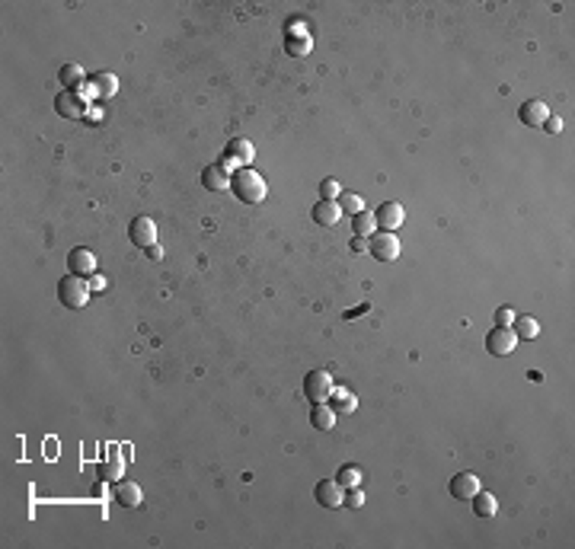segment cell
<instances>
[{
    "mask_svg": "<svg viewBox=\"0 0 575 549\" xmlns=\"http://www.w3.org/2000/svg\"><path fill=\"white\" fill-rule=\"evenodd\" d=\"M227 160H243V163H250L252 160V144L246 141V138H234V141L227 144Z\"/></svg>",
    "mask_w": 575,
    "mask_h": 549,
    "instance_id": "obj_24",
    "label": "cell"
},
{
    "mask_svg": "<svg viewBox=\"0 0 575 549\" xmlns=\"http://www.w3.org/2000/svg\"><path fill=\"white\" fill-rule=\"evenodd\" d=\"M512 320H515L512 306H499L496 310V326H512Z\"/></svg>",
    "mask_w": 575,
    "mask_h": 549,
    "instance_id": "obj_30",
    "label": "cell"
},
{
    "mask_svg": "<svg viewBox=\"0 0 575 549\" xmlns=\"http://www.w3.org/2000/svg\"><path fill=\"white\" fill-rule=\"evenodd\" d=\"M448 489L457 502H470L473 495L480 492V476H476V473H457V476L451 479Z\"/></svg>",
    "mask_w": 575,
    "mask_h": 549,
    "instance_id": "obj_12",
    "label": "cell"
},
{
    "mask_svg": "<svg viewBox=\"0 0 575 549\" xmlns=\"http://www.w3.org/2000/svg\"><path fill=\"white\" fill-rule=\"evenodd\" d=\"M515 345H518V336L512 332V326H492L486 336V352L496 354V358H505V354H512Z\"/></svg>",
    "mask_w": 575,
    "mask_h": 549,
    "instance_id": "obj_4",
    "label": "cell"
},
{
    "mask_svg": "<svg viewBox=\"0 0 575 549\" xmlns=\"http://www.w3.org/2000/svg\"><path fill=\"white\" fill-rule=\"evenodd\" d=\"M332 377L326 374V370H310L307 377H304V396H307L310 402H326L332 393Z\"/></svg>",
    "mask_w": 575,
    "mask_h": 549,
    "instance_id": "obj_5",
    "label": "cell"
},
{
    "mask_svg": "<svg viewBox=\"0 0 575 549\" xmlns=\"http://www.w3.org/2000/svg\"><path fill=\"white\" fill-rule=\"evenodd\" d=\"M310 425H314L316 432H332V428H336V412H332L330 402H314V409H310Z\"/></svg>",
    "mask_w": 575,
    "mask_h": 549,
    "instance_id": "obj_16",
    "label": "cell"
},
{
    "mask_svg": "<svg viewBox=\"0 0 575 549\" xmlns=\"http://www.w3.org/2000/svg\"><path fill=\"white\" fill-rule=\"evenodd\" d=\"M320 198L336 202V198H339V182H336V179H323V182H320Z\"/></svg>",
    "mask_w": 575,
    "mask_h": 549,
    "instance_id": "obj_28",
    "label": "cell"
},
{
    "mask_svg": "<svg viewBox=\"0 0 575 549\" xmlns=\"http://www.w3.org/2000/svg\"><path fill=\"white\" fill-rule=\"evenodd\" d=\"M58 80H61V87L64 90H80L83 87V80H87V74H83V67L80 64H64L61 71H58Z\"/></svg>",
    "mask_w": 575,
    "mask_h": 549,
    "instance_id": "obj_19",
    "label": "cell"
},
{
    "mask_svg": "<svg viewBox=\"0 0 575 549\" xmlns=\"http://www.w3.org/2000/svg\"><path fill=\"white\" fill-rule=\"evenodd\" d=\"M288 55H294V58H304L310 51V42L304 39V35H291V39H288Z\"/></svg>",
    "mask_w": 575,
    "mask_h": 549,
    "instance_id": "obj_27",
    "label": "cell"
},
{
    "mask_svg": "<svg viewBox=\"0 0 575 549\" xmlns=\"http://www.w3.org/2000/svg\"><path fill=\"white\" fill-rule=\"evenodd\" d=\"M314 498H316V505H323V508H342L346 489H342L336 479H320L314 486Z\"/></svg>",
    "mask_w": 575,
    "mask_h": 549,
    "instance_id": "obj_8",
    "label": "cell"
},
{
    "mask_svg": "<svg viewBox=\"0 0 575 549\" xmlns=\"http://www.w3.org/2000/svg\"><path fill=\"white\" fill-rule=\"evenodd\" d=\"M112 498H115V505H122V508H138V505H141V489H138V482L118 479L115 489H112Z\"/></svg>",
    "mask_w": 575,
    "mask_h": 549,
    "instance_id": "obj_13",
    "label": "cell"
},
{
    "mask_svg": "<svg viewBox=\"0 0 575 549\" xmlns=\"http://www.w3.org/2000/svg\"><path fill=\"white\" fill-rule=\"evenodd\" d=\"M368 252L378 262H394L400 259V240L394 233H387V230H378L374 236H368Z\"/></svg>",
    "mask_w": 575,
    "mask_h": 549,
    "instance_id": "obj_3",
    "label": "cell"
},
{
    "mask_svg": "<svg viewBox=\"0 0 575 549\" xmlns=\"http://www.w3.org/2000/svg\"><path fill=\"white\" fill-rule=\"evenodd\" d=\"M512 332L518 338H524V342H531V338L540 336V322H537L534 316H515V320H512Z\"/></svg>",
    "mask_w": 575,
    "mask_h": 549,
    "instance_id": "obj_22",
    "label": "cell"
},
{
    "mask_svg": "<svg viewBox=\"0 0 575 549\" xmlns=\"http://www.w3.org/2000/svg\"><path fill=\"white\" fill-rule=\"evenodd\" d=\"M67 272L80 274V278H90V274L96 272V256L90 249H83V246H74V249L67 252Z\"/></svg>",
    "mask_w": 575,
    "mask_h": 549,
    "instance_id": "obj_11",
    "label": "cell"
},
{
    "mask_svg": "<svg viewBox=\"0 0 575 549\" xmlns=\"http://www.w3.org/2000/svg\"><path fill=\"white\" fill-rule=\"evenodd\" d=\"M122 470H125V460L115 457V454H109L99 466H96V476L106 479V482H118V479H122Z\"/></svg>",
    "mask_w": 575,
    "mask_h": 549,
    "instance_id": "obj_20",
    "label": "cell"
},
{
    "mask_svg": "<svg viewBox=\"0 0 575 549\" xmlns=\"http://www.w3.org/2000/svg\"><path fill=\"white\" fill-rule=\"evenodd\" d=\"M326 402L332 406V412H336V416H352L355 406H358L352 393L342 390V386H332V393H330V400H326Z\"/></svg>",
    "mask_w": 575,
    "mask_h": 549,
    "instance_id": "obj_17",
    "label": "cell"
},
{
    "mask_svg": "<svg viewBox=\"0 0 575 549\" xmlns=\"http://www.w3.org/2000/svg\"><path fill=\"white\" fill-rule=\"evenodd\" d=\"M470 502H473V514H476V518H492V514L499 511L496 495H492V492H483V489L473 495Z\"/></svg>",
    "mask_w": 575,
    "mask_h": 549,
    "instance_id": "obj_21",
    "label": "cell"
},
{
    "mask_svg": "<svg viewBox=\"0 0 575 549\" xmlns=\"http://www.w3.org/2000/svg\"><path fill=\"white\" fill-rule=\"evenodd\" d=\"M403 218H406V211H403L400 202H384L378 211H374L378 230H387V233H396V230L403 227Z\"/></svg>",
    "mask_w": 575,
    "mask_h": 549,
    "instance_id": "obj_7",
    "label": "cell"
},
{
    "mask_svg": "<svg viewBox=\"0 0 575 549\" xmlns=\"http://www.w3.org/2000/svg\"><path fill=\"white\" fill-rule=\"evenodd\" d=\"M546 118H550V109L544 99H528L518 106V122H524L528 128H544Z\"/></svg>",
    "mask_w": 575,
    "mask_h": 549,
    "instance_id": "obj_10",
    "label": "cell"
},
{
    "mask_svg": "<svg viewBox=\"0 0 575 549\" xmlns=\"http://www.w3.org/2000/svg\"><path fill=\"white\" fill-rule=\"evenodd\" d=\"M348 249H352V252H368V236H352Z\"/></svg>",
    "mask_w": 575,
    "mask_h": 549,
    "instance_id": "obj_31",
    "label": "cell"
},
{
    "mask_svg": "<svg viewBox=\"0 0 575 549\" xmlns=\"http://www.w3.org/2000/svg\"><path fill=\"white\" fill-rule=\"evenodd\" d=\"M342 218V208L339 202H330V198H320V202L314 204V220L320 224V227H336Z\"/></svg>",
    "mask_w": 575,
    "mask_h": 549,
    "instance_id": "obj_14",
    "label": "cell"
},
{
    "mask_svg": "<svg viewBox=\"0 0 575 549\" xmlns=\"http://www.w3.org/2000/svg\"><path fill=\"white\" fill-rule=\"evenodd\" d=\"M90 90H93V99H106V96H115L118 80L112 74H93L90 77Z\"/></svg>",
    "mask_w": 575,
    "mask_h": 549,
    "instance_id": "obj_18",
    "label": "cell"
},
{
    "mask_svg": "<svg viewBox=\"0 0 575 549\" xmlns=\"http://www.w3.org/2000/svg\"><path fill=\"white\" fill-rule=\"evenodd\" d=\"M230 188L243 204H259L266 198V179L250 166H240L230 173Z\"/></svg>",
    "mask_w": 575,
    "mask_h": 549,
    "instance_id": "obj_1",
    "label": "cell"
},
{
    "mask_svg": "<svg viewBox=\"0 0 575 549\" xmlns=\"http://www.w3.org/2000/svg\"><path fill=\"white\" fill-rule=\"evenodd\" d=\"M147 256H150V259H160V256H163V249L154 243V246H147Z\"/></svg>",
    "mask_w": 575,
    "mask_h": 549,
    "instance_id": "obj_34",
    "label": "cell"
},
{
    "mask_svg": "<svg viewBox=\"0 0 575 549\" xmlns=\"http://www.w3.org/2000/svg\"><path fill=\"white\" fill-rule=\"evenodd\" d=\"M352 230H355V236H374L378 233V224H374V214L364 208V211H358V214H352Z\"/></svg>",
    "mask_w": 575,
    "mask_h": 549,
    "instance_id": "obj_23",
    "label": "cell"
},
{
    "mask_svg": "<svg viewBox=\"0 0 575 549\" xmlns=\"http://www.w3.org/2000/svg\"><path fill=\"white\" fill-rule=\"evenodd\" d=\"M55 112L61 118H67V122H77V118H83V112H87V99L71 93V90H61V93L55 96Z\"/></svg>",
    "mask_w": 575,
    "mask_h": 549,
    "instance_id": "obj_6",
    "label": "cell"
},
{
    "mask_svg": "<svg viewBox=\"0 0 575 549\" xmlns=\"http://www.w3.org/2000/svg\"><path fill=\"white\" fill-rule=\"evenodd\" d=\"M336 482H339L342 489H358L362 486V470H358V466H342V470L336 473Z\"/></svg>",
    "mask_w": 575,
    "mask_h": 549,
    "instance_id": "obj_25",
    "label": "cell"
},
{
    "mask_svg": "<svg viewBox=\"0 0 575 549\" xmlns=\"http://www.w3.org/2000/svg\"><path fill=\"white\" fill-rule=\"evenodd\" d=\"M58 300H61L67 310H80V306H87L90 281H87V278H80V274H64L61 281H58Z\"/></svg>",
    "mask_w": 575,
    "mask_h": 549,
    "instance_id": "obj_2",
    "label": "cell"
},
{
    "mask_svg": "<svg viewBox=\"0 0 575 549\" xmlns=\"http://www.w3.org/2000/svg\"><path fill=\"white\" fill-rule=\"evenodd\" d=\"M544 131L560 134V131H562V122H560V118H556V115H550V118H546V122H544Z\"/></svg>",
    "mask_w": 575,
    "mask_h": 549,
    "instance_id": "obj_32",
    "label": "cell"
},
{
    "mask_svg": "<svg viewBox=\"0 0 575 549\" xmlns=\"http://www.w3.org/2000/svg\"><path fill=\"white\" fill-rule=\"evenodd\" d=\"M128 240H131L134 246L147 249V246L157 243V224L150 218H134L131 224H128Z\"/></svg>",
    "mask_w": 575,
    "mask_h": 549,
    "instance_id": "obj_9",
    "label": "cell"
},
{
    "mask_svg": "<svg viewBox=\"0 0 575 549\" xmlns=\"http://www.w3.org/2000/svg\"><path fill=\"white\" fill-rule=\"evenodd\" d=\"M87 281H90V290H103V288H106V281L99 278V274H90Z\"/></svg>",
    "mask_w": 575,
    "mask_h": 549,
    "instance_id": "obj_33",
    "label": "cell"
},
{
    "mask_svg": "<svg viewBox=\"0 0 575 549\" xmlns=\"http://www.w3.org/2000/svg\"><path fill=\"white\" fill-rule=\"evenodd\" d=\"M202 186H205L208 192H224V188H230V173L221 163L205 166V170H202Z\"/></svg>",
    "mask_w": 575,
    "mask_h": 549,
    "instance_id": "obj_15",
    "label": "cell"
},
{
    "mask_svg": "<svg viewBox=\"0 0 575 549\" xmlns=\"http://www.w3.org/2000/svg\"><path fill=\"white\" fill-rule=\"evenodd\" d=\"M339 208L342 214H358L364 211V198H358L355 192H339Z\"/></svg>",
    "mask_w": 575,
    "mask_h": 549,
    "instance_id": "obj_26",
    "label": "cell"
},
{
    "mask_svg": "<svg viewBox=\"0 0 575 549\" xmlns=\"http://www.w3.org/2000/svg\"><path fill=\"white\" fill-rule=\"evenodd\" d=\"M342 505H346V508H362V505H364V492H362V489H346V502H342Z\"/></svg>",
    "mask_w": 575,
    "mask_h": 549,
    "instance_id": "obj_29",
    "label": "cell"
}]
</instances>
